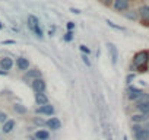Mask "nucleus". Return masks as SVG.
Masks as SVG:
<instances>
[{"label": "nucleus", "instance_id": "obj_36", "mask_svg": "<svg viewBox=\"0 0 149 140\" xmlns=\"http://www.w3.org/2000/svg\"><path fill=\"white\" fill-rule=\"evenodd\" d=\"M148 67H149V60H148Z\"/></svg>", "mask_w": 149, "mask_h": 140}, {"label": "nucleus", "instance_id": "obj_10", "mask_svg": "<svg viewBox=\"0 0 149 140\" xmlns=\"http://www.w3.org/2000/svg\"><path fill=\"white\" fill-rule=\"evenodd\" d=\"M15 64H16L18 70H21V72H25V70H28L29 66H31V63H29V60L26 57H18Z\"/></svg>", "mask_w": 149, "mask_h": 140}, {"label": "nucleus", "instance_id": "obj_5", "mask_svg": "<svg viewBox=\"0 0 149 140\" xmlns=\"http://www.w3.org/2000/svg\"><path fill=\"white\" fill-rule=\"evenodd\" d=\"M142 94H143V91H142L140 88H136V86L129 85V88H127V96H129L130 101H136Z\"/></svg>", "mask_w": 149, "mask_h": 140}, {"label": "nucleus", "instance_id": "obj_22", "mask_svg": "<svg viewBox=\"0 0 149 140\" xmlns=\"http://www.w3.org/2000/svg\"><path fill=\"white\" fill-rule=\"evenodd\" d=\"M145 101H149V95L143 92V94H142V95H140V96L134 101V102H136V104H142V102H145Z\"/></svg>", "mask_w": 149, "mask_h": 140}, {"label": "nucleus", "instance_id": "obj_8", "mask_svg": "<svg viewBox=\"0 0 149 140\" xmlns=\"http://www.w3.org/2000/svg\"><path fill=\"white\" fill-rule=\"evenodd\" d=\"M13 64H15V61H13V58H10L9 55L0 58V69L6 70V72H10L12 67H13Z\"/></svg>", "mask_w": 149, "mask_h": 140}, {"label": "nucleus", "instance_id": "obj_30", "mask_svg": "<svg viewBox=\"0 0 149 140\" xmlns=\"http://www.w3.org/2000/svg\"><path fill=\"white\" fill-rule=\"evenodd\" d=\"M66 28H67V31H73V29H74V22L69 21V22L66 24Z\"/></svg>", "mask_w": 149, "mask_h": 140}, {"label": "nucleus", "instance_id": "obj_3", "mask_svg": "<svg viewBox=\"0 0 149 140\" xmlns=\"http://www.w3.org/2000/svg\"><path fill=\"white\" fill-rule=\"evenodd\" d=\"M137 15H139L140 21H142V25L143 26H149V6L148 5L140 6L139 10H137Z\"/></svg>", "mask_w": 149, "mask_h": 140}, {"label": "nucleus", "instance_id": "obj_34", "mask_svg": "<svg viewBox=\"0 0 149 140\" xmlns=\"http://www.w3.org/2000/svg\"><path fill=\"white\" fill-rule=\"evenodd\" d=\"M3 28H5V25H3L2 22H0V29H3Z\"/></svg>", "mask_w": 149, "mask_h": 140}, {"label": "nucleus", "instance_id": "obj_31", "mask_svg": "<svg viewBox=\"0 0 149 140\" xmlns=\"http://www.w3.org/2000/svg\"><path fill=\"white\" fill-rule=\"evenodd\" d=\"M9 75V72H6V70H3V69H0V76H8Z\"/></svg>", "mask_w": 149, "mask_h": 140}, {"label": "nucleus", "instance_id": "obj_23", "mask_svg": "<svg viewBox=\"0 0 149 140\" xmlns=\"http://www.w3.org/2000/svg\"><path fill=\"white\" fill-rule=\"evenodd\" d=\"M79 50H81L82 54H88V55L91 54V48H89L88 45H85V44H81V45H79Z\"/></svg>", "mask_w": 149, "mask_h": 140}, {"label": "nucleus", "instance_id": "obj_6", "mask_svg": "<svg viewBox=\"0 0 149 140\" xmlns=\"http://www.w3.org/2000/svg\"><path fill=\"white\" fill-rule=\"evenodd\" d=\"M37 78H42L41 70H38V69H31V70L28 69V70H25V76H24L25 80H34Z\"/></svg>", "mask_w": 149, "mask_h": 140}, {"label": "nucleus", "instance_id": "obj_11", "mask_svg": "<svg viewBox=\"0 0 149 140\" xmlns=\"http://www.w3.org/2000/svg\"><path fill=\"white\" fill-rule=\"evenodd\" d=\"M45 125H47V128H50V130H58V128H61V121H60L57 117H50V118L45 121Z\"/></svg>", "mask_w": 149, "mask_h": 140}, {"label": "nucleus", "instance_id": "obj_16", "mask_svg": "<svg viewBox=\"0 0 149 140\" xmlns=\"http://www.w3.org/2000/svg\"><path fill=\"white\" fill-rule=\"evenodd\" d=\"M34 136L37 140H48L50 139V133L47 130H37Z\"/></svg>", "mask_w": 149, "mask_h": 140}, {"label": "nucleus", "instance_id": "obj_17", "mask_svg": "<svg viewBox=\"0 0 149 140\" xmlns=\"http://www.w3.org/2000/svg\"><path fill=\"white\" fill-rule=\"evenodd\" d=\"M136 108L142 114H149V101H145L142 104H136Z\"/></svg>", "mask_w": 149, "mask_h": 140}, {"label": "nucleus", "instance_id": "obj_26", "mask_svg": "<svg viewBox=\"0 0 149 140\" xmlns=\"http://www.w3.org/2000/svg\"><path fill=\"white\" fill-rule=\"evenodd\" d=\"M34 124H37V125H45V120H42L40 117H35L34 118Z\"/></svg>", "mask_w": 149, "mask_h": 140}, {"label": "nucleus", "instance_id": "obj_13", "mask_svg": "<svg viewBox=\"0 0 149 140\" xmlns=\"http://www.w3.org/2000/svg\"><path fill=\"white\" fill-rule=\"evenodd\" d=\"M35 102H37V105L48 104V96H47L44 92H37V94H35Z\"/></svg>", "mask_w": 149, "mask_h": 140}, {"label": "nucleus", "instance_id": "obj_2", "mask_svg": "<svg viewBox=\"0 0 149 140\" xmlns=\"http://www.w3.org/2000/svg\"><path fill=\"white\" fill-rule=\"evenodd\" d=\"M31 88H32V91H34L35 94H37V92H45L47 83H45V80H44L42 78H37V79L31 80Z\"/></svg>", "mask_w": 149, "mask_h": 140}, {"label": "nucleus", "instance_id": "obj_32", "mask_svg": "<svg viewBox=\"0 0 149 140\" xmlns=\"http://www.w3.org/2000/svg\"><path fill=\"white\" fill-rule=\"evenodd\" d=\"M102 2H104V5H105V6H110V5H113L114 0H102Z\"/></svg>", "mask_w": 149, "mask_h": 140}, {"label": "nucleus", "instance_id": "obj_15", "mask_svg": "<svg viewBox=\"0 0 149 140\" xmlns=\"http://www.w3.org/2000/svg\"><path fill=\"white\" fill-rule=\"evenodd\" d=\"M146 120H149V114H142V112H140V114H134V115L132 117V121H133V123H139V124H140V123H145Z\"/></svg>", "mask_w": 149, "mask_h": 140}, {"label": "nucleus", "instance_id": "obj_12", "mask_svg": "<svg viewBox=\"0 0 149 140\" xmlns=\"http://www.w3.org/2000/svg\"><path fill=\"white\" fill-rule=\"evenodd\" d=\"M15 125H16V121H15V120H12V118H10V120L8 118V120L3 123V125H2V128H0V130H2L3 133H6V134H8V133L13 131Z\"/></svg>", "mask_w": 149, "mask_h": 140}, {"label": "nucleus", "instance_id": "obj_33", "mask_svg": "<svg viewBox=\"0 0 149 140\" xmlns=\"http://www.w3.org/2000/svg\"><path fill=\"white\" fill-rule=\"evenodd\" d=\"M143 128L149 130V120H146V121H145V124H143Z\"/></svg>", "mask_w": 149, "mask_h": 140}, {"label": "nucleus", "instance_id": "obj_18", "mask_svg": "<svg viewBox=\"0 0 149 140\" xmlns=\"http://www.w3.org/2000/svg\"><path fill=\"white\" fill-rule=\"evenodd\" d=\"M124 16L127 18V19H130V21H137L139 19V15H137V10H126L124 12Z\"/></svg>", "mask_w": 149, "mask_h": 140}, {"label": "nucleus", "instance_id": "obj_19", "mask_svg": "<svg viewBox=\"0 0 149 140\" xmlns=\"http://www.w3.org/2000/svg\"><path fill=\"white\" fill-rule=\"evenodd\" d=\"M13 110L18 114H26L28 112V108L25 105H22V104H13Z\"/></svg>", "mask_w": 149, "mask_h": 140}, {"label": "nucleus", "instance_id": "obj_14", "mask_svg": "<svg viewBox=\"0 0 149 140\" xmlns=\"http://www.w3.org/2000/svg\"><path fill=\"white\" fill-rule=\"evenodd\" d=\"M26 24H28V28L32 31L37 25H40V19L35 16V15H28V19H26Z\"/></svg>", "mask_w": 149, "mask_h": 140}, {"label": "nucleus", "instance_id": "obj_21", "mask_svg": "<svg viewBox=\"0 0 149 140\" xmlns=\"http://www.w3.org/2000/svg\"><path fill=\"white\" fill-rule=\"evenodd\" d=\"M73 38H74L73 31H67V32L64 34V37H63V41H64V42H72V41H73Z\"/></svg>", "mask_w": 149, "mask_h": 140}, {"label": "nucleus", "instance_id": "obj_24", "mask_svg": "<svg viewBox=\"0 0 149 140\" xmlns=\"http://www.w3.org/2000/svg\"><path fill=\"white\" fill-rule=\"evenodd\" d=\"M81 58H82V61H84L88 67H91V66H92V63H91V60H89V55H88V54H82V55H81Z\"/></svg>", "mask_w": 149, "mask_h": 140}, {"label": "nucleus", "instance_id": "obj_7", "mask_svg": "<svg viewBox=\"0 0 149 140\" xmlns=\"http://www.w3.org/2000/svg\"><path fill=\"white\" fill-rule=\"evenodd\" d=\"M54 107L51 105V104H44V105H40L38 108H37V114H42V115H53L54 114Z\"/></svg>", "mask_w": 149, "mask_h": 140}, {"label": "nucleus", "instance_id": "obj_20", "mask_svg": "<svg viewBox=\"0 0 149 140\" xmlns=\"http://www.w3.org/2000/svg\"><path fill=\"white\" fill-rule=\"evenodd\" d=\"M105 22H107V25H108L110 28H113V29H117V31H126V28H124V26H120V25H116V24H114V22H111L110 19H107Z\"/></svg>", "mask_w": 149, "mask_h": 140}, {"label": "nucleus", "instance_id": "obj_4", "mask_svg": "<svg viewBox=\"0 0 149 140\" xmlns=\"http://www.w3.org/2000/svg\"><path fill=\"white\" fill-rule=\"evenodd\" d=\"M107 50H108V54H110L111 63H113V64H117V61H118V48L116 47V44H113V42H107Z\"/></svg>", "mask_w": 149, "mask_h": 140}, {"label": "nucleus", "instance_id": "obj_27", "mask_svg": "<svg viewBox=\"0 0 149 140\" xmlns=\"http://www.w3.org/2000/svg\"><path fill=\"white\" fill-rule=\"evenodd\" d=\"M8 120V114L5 111H0V123H5Z\"/></svg>", "mask_w": 149, "mask_h": 140}, {"label": "nucleus", "instance_id": "obj_1", "mask_svg": "<svg viewBox=\"0 0 149 140\" xmlns=\"http://www.w3.org/2000/svg\"><path fill=\"white\" fill-rule=\"evenodd\" d=\"M148 60H149V51L148 50L137 51L133 55V61H132L130 69L136 70V72H139V73H143V72L148 70Z\"/></svg>", "mask_w": 149, "mask_h": 140}, {"label": "nucleus", "instance_id": "obj_35", "mask_svg": "<svg viewBox=\"0 0 149 140\" xmlns=\"http://www.w3.org/2000/svg\"><path fill=\"white\" fill-rule=\"evenodd\" d=\"M123 140H127V136H124V137H123Z\"/></svg>", "mask_w": 149, "mask_h": 140}, {"label": "nucleus", "instance_id": "obj_28", "mask_svg": "<svg viewBox=\"0 0 149 140\" xmlns=\"http://www.w3.org/2000/svg\"><path fill=\"white\" fill-rule=\"evenodd\" d=\"M2 44H3V45H15L16 41H15V40H5V41H2Z\"/></svg>", "mask_w": 149, "mask_h": 140}, {"label": "nucleus", "instance_id": "obj_9", "mask_svg": "<svg viewBox=\"0 0 149 140\" xmlns=\"http://www.w3.org/2000/svg\"><path fill=\"white\" fill-rule=\"evenodd\" d=\"M113 8L117 12H126L129 9V0H114Z\"/></svg>", "mask_w": 149, "mask_h": 140}, {"label": "nucleus", "instance_id": "obj_25", "mask_svg": "<svg viewBox=\"0 0 149 140\" xmlns=\"http://www.w3.org/2000/svg\"><path fill=\"white\" fill-rule=\"evenodd\" d=\"M134 79H136V75H134V73H129V75L126 76V83H127V85H132V82H133Z\"/></svg>", "mask_w": 149, "mask_h": 140}, {"label": "nucleus", "instance_id": "obj_29", "mask_svg": "<svg viewBox=\"0 0 149 140\" xmlns=\"http://www.w3.org/2000/svg\"><path fill=\"white\" fill-rule=\"evenodd\" d=\"M69 12H72V13H74V15H81V13H82V10H81V9H76V8H69Z\"/></svg>", "mask_w": 149, "mask_h": 140}]
</instances>
